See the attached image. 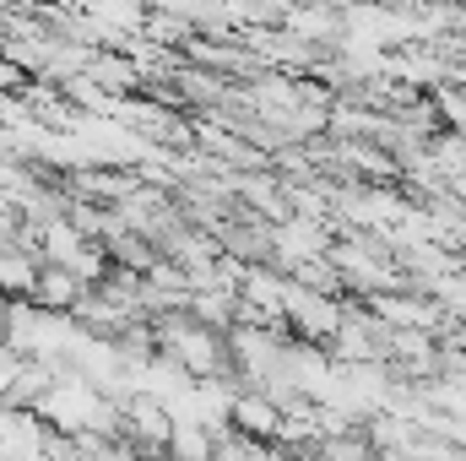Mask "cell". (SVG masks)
Segmentation results:
<instances>
[{"label":"cell","instance_id":"6da1fadb","mask_svg":"<svg viewBox=\"0 0 466 461\" xmlns=\"http://www.w3.org/2000/svg\"><path fill=\"white\" fill-rule=\"evenodd\" d=\"M282 326H288V337H299V343H331V332L342 326V299L315 293V288H299V282L288 277Z\"/></svg>","mask_w":466,"mask_h":461},{"label":"cell","instance_id":"7a4b0ae2","mask_svg":"<svg viewBox=\"0 0 466 461\" xmlns=\"http://www.w3.org/2000/svg\"><path fill=\"white\" fill-rule=\"evenodd\" d=\"M228 429L244 435V440L271 446L277 429H282V413H277V402H271L266 391H233L228 396Z\"/></svg>","mask_w":466,"mask_h":461},{"label":"cell","instance_id":"3957f363","mask_svg":"<svg viewBox=\"0 0 466 461\" xmlns=\"http://www.w3.org/2000/svg\"><path fill=\"white\" fill-rule=\"evenodd\" d=\"M82 293H87V282H82L76 271H66V266L44 261V266H38V277H33V293H27V304H38V310H49V315H71Z\"/></svg>","mask_w":466,"mask_h":461}]
</instances>
